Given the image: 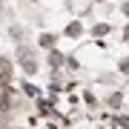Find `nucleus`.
I'll use <instances>...</instances> for the list:
<instances>
[{"label": "nucleus", "instance_id": "1", "mask_svg": "<svg viewBox=\"0 0 129 129\" xmlns=\"http://www.w3.org/2000/svg\"><path fill=\"white\" fill-rule=\"evenodd\" d=\"M17 55H20V63H23V69H26L29 75H32V72L37 69V63H35V55H32V52H26V49H20Z\"/></svg>", "mask_w": 129, "mask_h": 129}, {"label": "nucleus", "instance_id": "2", "mask_svg": "<svg viewBox=\"0 0 129 129\" xmlns=\"http://www.w3.org/2000/svg\"><path fill=\"white\" fill-rule=\"evenodd\" d=\"M9 80H12V63L6 57H0V89H3Z\"/></svg>", "mask_w": 129, "mask_h": 129}, {"label": "nucleus", "instance_id": "3", "mask_svg": "<svg viewBox=\"0 0 129 129\" xmlns=\"http://www.w3.org/2000/svg\"><path fill=\"white\" fill-rule=\"evenodd\" d=\"M66 35H80V23H69V26H66Z\"/></svg>", "mask_w": 129, "mask_h": 129}, {"label": "nucleus", "instance_id": "4", "mask_svg": "<svg viewBox=\"0 0 129 129\" xmlns=\"http://www.w3.org/2000/svg\"><path fill=\"white\" fill-rule=\"evenodd\" d=\"M40 43H43V46H55V37H52V35H43Z\"/></svg>", "mask_w": 129, "mask_h": 129}, {"label": "nucleus", "instance_id": "5", "mask_svg": "<svg viewBox=\"0 0 129 129\" xmlns=\"http://www.w3.org/2000/svg\"><path fill=\"white\" fill-rule=\"evenodd\" d=\"M120 69H123V72L129 75V60H123V63H120Z\"/></svg>", "mask_w": 129, "mask_h": 129}, {"label": "nucleus", "instance_id": "6", "mask_svg": "<svg viewBox=\"0 0 129 129\" xmlns=\"http://www.w3.org/2000/svg\"><path fill=\"white\" fill-rule=\"evenodd\" d=\"M123 35H126V40H129V26H126V32H123Z\"/></svg>", "mask_w": 129, "mask_h": 129}]
</instances>
